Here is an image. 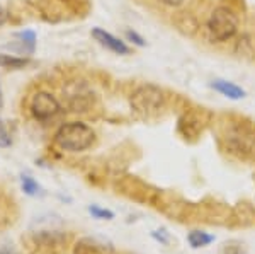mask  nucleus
<instances>
[{"mask_svg":"<svg viewBox=\"0 0 255 254\" xmlns=\"http://www.w3.org/2000/svg\"><path fill=\"white\" fill-rule=\"evenodd\" d=\"M3 104V97H2V87H0V108H2Z\"/></svg>","mask_w":255,"mask_h":254,"instance_id":"412c9836","label":"nucleus"},{"mask_svg":"<svg viewBox=\"0 0 255 254\" xmlns=\"http://www.w3.org/2000/svg\"><path fill=\"white\" fill-rule=\"evenodd\" d=\"M12 143L10 140V135L9 132L5 130V126H3V123L0 121V147H9Z\"/></svg>","mask_w":255,"mask_h":254,"instance_id":"2eb2a0df","label":"nucleus"},{"mask_svg":"<svg viewBox=\"0 0 255 254\" xmlns=\"http://www.w3.org/2000/svg\"><path fill=\"white\" fill-rule=\"evenodd\" d=\"M126 38L129 39L131 43L136 44V46H145V44H146L145 39H143L136 31H126Z\"/></svg>","mask_w":255,"mask_h":254,"instance_id":"dca6fc26","label":"nucleus"},{"mask_svg":"<svg viewBox=\"0 0 255 254\" xmlns=\"http://www.w3.org/2000/svg\"><path fill=\"white\" fill-rule=\"evenodd\" d=\"M153 237L157 241H162L163 244H167L168 243V236L165 234V231H157V232H153Z\"/></svg>","mask_w":255,"mask_h":254,"instance_id":"a211bd4d","label":"nucleus"},{"mask_svg":"<svg viewBox=\"0 0 255 254\" xmlns=\"http://www.w3.org/2000/svg\"><path fill=\"white\" fill-rule=\"evenodd\" d=\"M165 92L153 84H143L133 91L129 97L131 109L139 116H155L165 108Z\"/></svg>","mask_w":255,"mask_h":254,"instance_id":"7ed1b4c3","label":"nucleus"},{"mask_svg":"<svg viewBox=\"0 0 255 254\" xmlns=\"http://www.w3.org/2000/svg\"><path fill=\"white\" fill-rule=\"evenodd\" d=\"M211 87L218 91L220 94H223V96L230 97V99H242V97H245V91L242 87H238L235 85L233 82H226V80H215L211 84Z\"/></svg>","mask_w":255,"mask_h":254,"instance_id":"9d476101","label":"nucleus"},{"mask_svg":"<svg viewBox=\"0 0 255 254\" xmlns=\"http://www.w3.org/2000/svg\"><path fill=\"white\" fill-rule=\"evenodd\" d=\"M226 149L237 155H249L255 147V135L245 126H232L225 133Z\"/></svg>","mask_w":255,"mask_h":254,"instance_id":"20e7f679","label":"nucleus"},{"mask_svg":"<svg viewBox=\"0 0 255 254\" xmlns=\"http://www.w3.org/2000/svg\"><path fill=\"white\" fill-rule=\"evenodd\" d=\"M15 43H9V44H5V48L7 50H10V51H14L15 55H26V56H29L34 53L36 50V32L34 31H22V32H17L15 34Z\"/></svg>","mask_w":255,"mask_h":254,"instance_id":"0eeeda50","label":"nucleus"},{"mask_svg":"<svg viewBox=\"0 0 255 254\" xmlns=\"http://www.w3.org/2000/svg\"><path fill=\"white\" fill-rule=\"evenodd\" d=\"M158 2L165 7H180L186 0H158Z\"/></svg>","mask_w":255,"mask_h":254,"instance_id":"f3484780","label":"nucleus"},{"mask_svg":"<svg viewBox=\"0 0 255 254\" xmlns=\"http://www.w3.org/2000/svg\"><path fill=\"white\" fill-rule=\"evenodd\" d=\"M92 36L96 38V41L99 44H102V46H106L108 50H111L113 53H118V55H128L129 53V48H128V44L125 41H121L119 38H116L114 34H111V32L101 29V27H96V29H92Z\"/></svg>","mask_w":255,"mask_h":254,"instance_id":"6e6552de","label":"nucleus"},{"mask_svg":"<svg viewBox=\"0 0 255 254\" xmlns=\"http://www.w3.org/2000/svg\"><path fill=\"white\" fill-rule=\"evenodd\" d=\"M20 186H22V191L29 196H36L41 193V186L38 184V181L31 178V176H22L20 178Z\"/></svg>","mask_w":255,"mask_h":254,"instance_id":"ddd939ff","label":"nucleus"},{"mask_svg":"<svg viewBox=\"0 0 255 254\" xmlns=\"http://www.w3.org/2000/svg\"><path fill=\"white\" fill-rule=\"evenodd\" d=\"M187 243L191 244V248L199 249V248H206L211 243H215V237L206 234L203 231H192L187 234Z\"/></svg>","mask_w":255,"mask_h":254,"instance_id":"f8f14e48","label":"nucleus"},{"mask_svg":"<svg viewBox=\"0 0 255 254\" xmlns=\"http://www.w3.org/2000/svg\"><path fill=\"white\" fill-rule=\"evenodd\" d=\"M96 133L82 121H70L61 125L55 133V143L67 152H84L92 147Z\"/></svg>","mask_w":255,"mask_h":254,"instance_id":"f257e3e1","label":"nucleus"},{"mask_svg":"<svg viewBox=\"0 0 255 254\" xmlns=\"http://www.w3.org/2000/svg\"><path fill=\"white\" fill-rule=\"evenodd\" d=\"M26 65H29V58H24V56L19 55H5V53L0 55V67L3 68L19 70V68H24Z\"/></svg>","mask_w":255,"mask_h":254,"instance_id":"9b49d317","label":"nucleus"},{"mask_svg":"<svg viewBox=\"0 0 255 254\" xmlns=\"http://www.w3.org/2000/svg\"><path fill=\"white\" fill-rule=\"evenodd\" d=\"M206 27L213 41L226 43V41L235 38L238 27H240V19H238V14L232 7L218 5L209 15Z\"/></svg>","mask_w":255,"mask_h":254,"instance_id":"f03ea898","label":"nucleus"},{"mask_svg":"<svg viewBox=\"0 0 255 254\" xmlns=\"http://www.w3.org/2000/svg\"><path fill=\"white\" fill-rule=\"evenodd\" d=\"M7 222V219H5V215H3V208H2V205H0V227H3Z\"/></svg>","mask_w":255,"mask_h":254,"instance_id":"aec40b11","label":"nucleus"},{"mask_svg":"<svg viewBox=\"0 0 255 254\" xmlns=\"http://www.w3.org/2000/svg\"><path fill=\"white\" fill-rule=\"evenodd\" d=\"M31 114L38 121H48L61 111V104L53 94L39 91L31 99Z\"/></svg>","mask_w":255,"mask_h":254,"instance_id":"39448f33","label":"nucleus"},{"mask_svg":"<svg viewBox=\"0 0 255 254\" xmlns=\"http://www.w3.org/2000/svg\"><path fill=\"white\" fill-rule=\"evenodd\" d=\"M7 19H9V12H7L2 5H0V26H3V24L7 22Z\"/></svg>","mask_w":255,"mask_h":254,"instance_id":"6ab92c4d","label":"nucleus"},{"mask_svg":"<svg viewBox=\"0 0 255 254\" xmlns=\"http://www.w3.org/2000/svg\"><path fill=\"white\" fill-rule=\"evenodd\" d=\"M32 237H34V243L41 244L43 248H55V246H60L67 241V236L60 231H55V229H51V231H36Z\"/></svg>","mask_w":255,"mask_h":254,"instance_id":"1a4fd4ad","label":"nucleus"},{"mask_svg":"<svg viewBox=\"0 0 255 254\" xmlns=\"http://www.w3.org/2000/svg\"><path fill=\"white\" fill-rule=\"evenodd\" d=\"M73 254H114V249L99 237H82L73 246Z\"/></svg>","mask_w":255,"mask_h":254,"instance_id":"423d86ee","label":"nucleus"},{"mask_svg":"<svg viewBox=\"0 0 255 254\" xmlns=\"http://www.w3.org/2000/svg\"><path fill=\"white\" fill-rule=\"evenodd\" d=\"M89 212L90 215L94 217V219H99V220H113L114 219V214L108 208H101L97 207V205H92V207H89Z\"/></svg>","mask_w":255,"mask_h":254,"instance_id":"4468645a","label":"nucleus"}]
</instances>
